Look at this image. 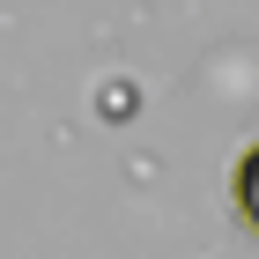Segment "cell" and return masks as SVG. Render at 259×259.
<instances>
[{
    "mask_svg": "<svg viewBox=\"0 0 259 259\" xmlns=\"http://www.w3.org/2000/svg\"><path fill=\"white\" fill-rule=\"evenodd\" d=\"M230 200H237V215L259 230V141H244L237 163H230Z\"/></svg>",
    "mask_w": 259,
    "mask_h": 259,
    "instance_id": "cell-1",
    "label": "cell"
}]
</instances>
